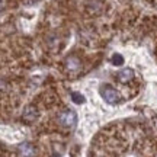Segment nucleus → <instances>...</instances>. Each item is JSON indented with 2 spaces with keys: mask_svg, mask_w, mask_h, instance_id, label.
Returning a JSON list of instances; mask_svg holds the SVG:
<instances>
[{
  "mask_svg": "<svg viewBox=\"0 0 157 157\" xmlns=\"http://www.w3.org/2000/svg\"><path fill=\"white\" fill-rule=\"evenodd\" d=\"M58 121H60V124H61L63 127L71 128V127H74L76 122H77V117H76V113H74L73 111H64V112L60 113Z\"/></svg>",
  "mask_w": 157,
  "mask_h": 157,
  "instance_id": "2",
  "label": "nucleus"
},
{
  "mask_svg": "<svg viewBox=\"0 0 157 157\" xmlns=\"http://www.w3.org/2000/svg\"><path fill=\"white\" fill-rule=\"evenodd\" d=\"M101 96L103 98V101L111 103V105H117L121 101V96L118 93V90L112 87L111 84H102L101 86Z\"/></svg>",
  "mask_w": 157,
  "mask_h": 157,
  "instance_id": "1",
  "label": "nucleus"
},
{
  "mask_svg": "<svg viewBox=\"0 0 157 157\" xmlns=\"http://www.w3.org/2000/svg\"><path fill=\"white\" fill-rule=\"evenodd\" d=\"M111 61H112V64H113V66H117V67H118V66H122V64H124V57L119 56V54H113Z\"/></svg>",
  "mask_w": 157,
  "mask_h": 157,
  "instance_id": "7",
  "label": "nucleus"
},
{
  "mask_svg": "<svg viewBox=\"0 0 157 157\" xmlns=\"http://www.w3.org/2000/svg\"><path fill=\"white\" fill-rule=\"evenodd\" d=\"M19 156L21 157H34L35 148L31 143H22L19 146Z\"/></svg>",
  "mask_w": 157,
  "mask_h": 157,
  "instance_id": "4",
  "label": "nucleus"
},
{
  "mask_svg": "<svg viewBox=\"0 0 157 157\" xmlns=\"http://www.w3.org/2000/svg\"><path fill=\"white\" fill-rule=\"evenodd\" d=\"M117 76H118V80H119V82L128 83V82H131V80L134 78V71H132L131 68H122V70L118 71Z\"/></svg>",
  "mask_w": 157,
  "mask_h": 157,
  "instance_id": "5",
  "label": "nucleus"
},
{
  "mask_svg": "<svg viewBox=\"0 0 157 157\" xmlns=\"http://www.w3.org/2000/svg\"><path fill=\"white\" fill-rule=\"evenodd\" d=\"M71 99H73L74 103H83V102H84V96L74 92V93H71Z\"/></svg>",
  "mask_w": 157,
  "mask_h": 157,
  "instance_id": "8",
  "label": "nucleus"
},
{
  "mask_svg": "<svg viewBox=\"0 0 157 157\" xmlns=\"http://www.w3.org/2000/svg\"><path fill=\"white\" fill-rule=\"evenodd\" d=\"M3 6H5V0H0V10L3 9Z\"/></svg>",
  "mask_w": 157,
  "mask_h": 157,
  "instance_id": "9",
  "label": "nucleus"
},
{
  "mask_svg": "<svg viewBox=\"0 0 157 157\" xmlns=\"http://www.w3.org/2000/svg\"><path fill=\"white\" fill-rule=\"evenodd\" d=\"M36 117H38V111H36L34 106H28L26 109H25V112H23V119H25L26 122H32V121H35Z\"/></svg>",
  "mask_w": 157,
  "mask_h": 157,
  "instance_id": "6",
  "label": "nucleus"
},
{
  "mask_svg": "<svg viewBox=\"0 0 157 157\" xmlns=\"http://www.w3.org/2000/svg\"><path fill=\"white\" fill-rule=\"evenodd\" d=\"M66 68L68 71H78L82 68V63L76 56H70L66 60Z\"/></svg>",
  "mask_w": 157,
  "mask_h": 157,
  "instance_id": "3",
  "label": "nucleus"
}]
</instances>
